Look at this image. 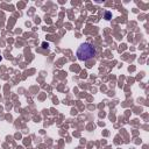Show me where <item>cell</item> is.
Listing matches in <instances>:
<instances>
[{"label": "cell", "instance_id": "obj_1", "mask_svg": "<svg viewBox=\"0 0 149 149\" xmlns=\"http://www.w3.org/2000/svg\"><path fill=\"white\" fill-rule=\"evenodd\" d=\"M95 56V48L91 43H83L77 49V57L80 61H88Z\"/></svg>", "mask_w": 149, "mask_h": 149}, {"label": "cell", "instance_id": "obj_2", "mask_svg": "<svg viewBox=\"0 0 149 149\" xmlns=\"http://www.w3.org/2000/svg\"><path fill=\"white\" fill-rule=\"evenodd\" d=\"M111 17H112V14H111L109 12H106V13H105V19H106V20H109Z\"/></svg>", "mask_w": 149, "mask_h": 149}, {"label": "cell", "instance_id": "obj_3", "mask_svg": "<svg viewBox=\"0 0 149 149\" xmlns=\"http://www.w3.org/2000/svg\"><path fill=\"white\" fill-rule=\"evenodd\" d=\"M42 48L48 49V48H49V43H48V42H42Z\"/></svg>", "mask_w": 149, "mask_h": 149}, {"label": "cell", "instance_id": "obj_4", "mask_svg": "<svg viewBox=\"0 0 149 149\" xmlns=\"http://www.w3.org/2000/svg\"><path fill=\"white\" fill-rule=\"evenodd\" d=\"M1 59H2V57H1V56H0V61H1Z\"/></svg>", "mask_w": 149, "mask_h": 149}]
</instances>
